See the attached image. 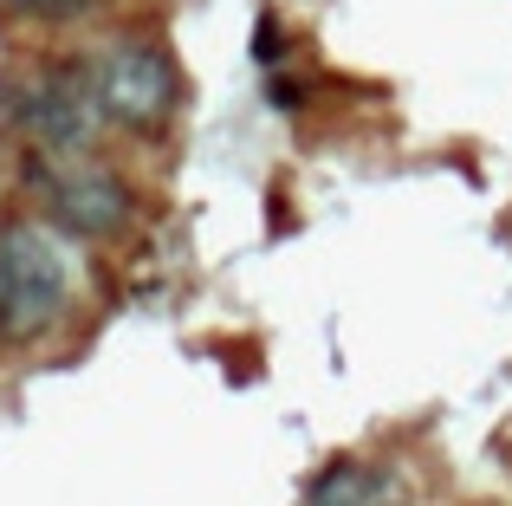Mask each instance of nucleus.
Wrapping results in <instances>:
<instances>
[{"mask_svg": "<svg viewBox=\"0 0 512 506\" xmlns=\"http://www.w3.org/2000/svg\"><path fill=\"white\" fill-rule=\"evenodd\" d=\"M78 72L91 85L104 130L156 143L182 117V65L156 33H104L78 52Z\"/></svg>", "mask_w": 512, "mask_h": 506, "instance_id": "1", "label": "nucleus"}, {"mask_svg": "<svg viewBox=\"0 0 512 506\" xmlns=\"http://www.w3.org/2000/svg\"><path fill=\"white\" fill-rule=\"evenodd\" d=\"M26 189L39 195V215L65 234V241H117L137 221V189L124 169L98 163H33L26 156Z\"/></svg>", "mask_w": 512, "mask_h": 506, "instance_id": "4", "label": "nucleus"}, {"mask_svg": "<svg viewBox=\"0 0 512 506\" xmlns=\"http://www.w3.org/2000/svg\"><path fill=\"white\" fill-rule=\"evenodd\" d=\"M253 59H260V65H273V59H279V26H273V20L253 26Z\"/></svg>", "mask_w": 512, "mask_h": 506, "instance_id": "7", "label": "nucleus"}, {"mask_svg": "<svg viewBox=\"0 0 512 506\" xmlns=\"http://www.w3.org/2000/svg\"><path fill=\"white\" fill-rule=\"evenodd\" d=\"M72 253L65 234L46 215H7L0 221V338L39 344L65 312H72Z\"/></svg>", "mask_w": 512, "mask_h": 506, "instance_id": "2", "label": "nucleus"}, {"mask_svg": "<svg viewBox=\"0 0 512 506\" xmlns=\"http://www.w3.org/2000/svg\"><path fill=\"white\" fill-rule=\"evenodd\" d=\"M299 506H402V494H396V481H389L376 461L338 455V461H325V468L305 481Z\"/></svg>", "mask_w": 512, "mask_h": 506, "instance_id": "5", "label": "nucleus"}, {"mask_svg": "<svg viewBox=\"0 0 512 506\" xmlns=\"http://www.w3.org/2000/svg\"><path fill=\"white\" fill-rule=\"evenodd\" d=\"M20 20H39V26H78L104 7V0H7Z\"/></svg>", "mask_w": 512, "mask_h": 506, "instance_id": "6", "label": "nucleus"}, {"mask_svg": "<svg viewBox=\"0 0 512 506\" xmlns=\"http://www.w3.org/2000/svg\"><path fill=\"white\" fill-rule=\"evenodd\" d=\"M7 124L33 163H85L104 143V117L78 59H46L7 85Z\"/></svg>", "mask_w": 512, "mask_h": 506, "instance_id": "3", "label": "nucleus"}]
</instances>
